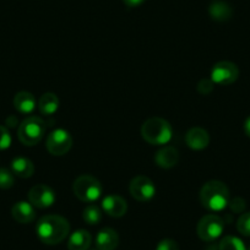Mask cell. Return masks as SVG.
<instances>
[{
	"mask_svg": "<svg viewBox=\"0 0 250 250\" xmlns=\"http://www.w3.org/2000/svg\"><path fill=\"white\" fill-rule=\"evenodd\" d=\"M156 250H179V245L173 239H162L156 247Z\"/></svg>",
	"mask_w": 250,
	"mask_h": 250,
	"instance_id": "28",
	"label": "cell"
},
{
	"mask_svg": "<svg viewBox=\"0 0 250 250\" xmlns=\"http://www.w3.org/2000/svg\"><path fill=\"white\" fill-rule=\"evenodd\" d=\"M59 108V98L55 93H43L38 100V109L43 115H53Z\"/></svg>",
	"mask_w": 250,
	"mask_h": 250,
	"instance_id": "20",
	"label": "cell"
},
{
	"mask_svg": "<svg viewBox=\"0 0 250 250\" xmlns=\"http://www.w3.org/2000/svg\"><path fill=\"white\" fill-rule=\"evenodd\" d=\"M185 143H187L188 147L191 148V150H204L210 144V135L204 128L194 126L185 135Z\"/></svg>",
	"mask_w": 250,
	"mask_h": 250,
	"instance_id": "12",
	"label": "cell"
},
{
	"mask_svg": "<svg viewBox=\"0 0 250 250\" xmlns=\"http://www.w3.org/2000/svg\"><path fill=\"white\" fill-rule=\"evenodd\" d=\"M11 216L19 223H31L36 218L35 206L30 201H18L11 208Z\"/></svg>",
	"mask_w": 250,
	"mask_h": 250,
	"instance_id": "14",
	"label": "cell"
},
{
	"mask_svg": "<svg viewBox=\"0 0 250 250\" xmlns=\"http://www.w3.org/2000/svg\"><path fill=\"white\" fill-rule=\"evenodd\" d=\"M47 124L40 117H27L22 120L18 129L19 140L25 146H35L43 139Z\"/></svg>",
	"mask_w": 250,
	"mask_h": 250,
	"instance_id": "4",
	"label": "cell"
},
{
	"mask_svg": "<svg viewBox=\"0 0 250 250\" xmlns=\"http://www.w3.org/2000/svg\"><path fill=\"white\" fill-rule=\"evenodd\" d=\"M228 208H230V211H233L234 213H242L245 210V200L244 199L239 198H233L232 200H229L228 203Z\"/></svg>",
	"mask_w": 250,
	"mask_h": 250,
	"instance_id": "27",
	"label": "cell"
},
{
	"mask_svg": "<svg viewBox=\"0 0 250 250\" xmlns=\"http://www.w3.org/2000/svg\"><path fill=\"white\" fill-rule=\"evenodd\" d=\"M102 210L108 216L114 218L123 217L128 211V204L124 198L115 194H110L103 198L102 200Z\"/></svg>",
	"mask_w": 250,
	"mask_h": 250,
	"instance_id": "11",
	"label": "cell"
},
{
	"mask_svg": "<svg viewBox=\"0 0 250 250\" xmlns=\"http://www.w3.org/2000/svg\"><path fill=\"white\" fill-rule=\"evenodd\" d=\"M208 14L212 20L217 21V22H226V21L230 20V18L233 16V9L230 8L229 4L225 3V1H216L210 5Z\"/></svg>",
	"mask_w": 250,
	"mask_h": 250,
	"instance_id": "19",
	"label": "cell"
},
{
	"mask_svg": "<svg viewBox=\"0 0 250 250\" xmlns=\"http://www.w3.org/2000/svg\"><path fill=\"white\" fill-rule=\"evenodd\" d=\"M36 233L42 243L55 245L66 239L70 233V223L60 215H45L38 220Z\"/></svg>",
	"mask_w": 250,
	"mask_h": 250,
	"instance_id": "1",
	"label": "cell"
},
{
	"mask_svg": "<svg viewBox=\"0 0 250 250\" xmlns=\"http://www.w3.org/2000/svg\"><path fill=\"white\" fill-rule=\"evenodd\" d=\"M129 191L135 200L140 203L150 201L156 194V187L152 180L146 175H138L133 178L129 184Z\"/></svg>",
	"mask_w": 250,
	"mask_h": 250,
	"instance_id": "9",
	"label": "cell"
},
{
	"mask_svg": "<svg viewBox=\"0 0 250 250\" xmlns=\"http://www.w3.org/2000/svg\"><path fill=\"white\" fill-rule=\"evenodd\" d=\"M119 244V235L112 228H103L96 235L97 250H115Z\"/></svg>",
	"mask_w": 250,
	"mask_h": 250,
	"instance_id": "15",
	"label": "cell"
},
{
	"mask_svg": "<svg viewBox=\"0 0 250 250\" xmlns=\"http://www.w3.org/2000/svg\"><path fill=\"white\" fill-rule=\"evenodd\" d=\"M83 218L87 225H98V223L101 222V220H102V210L93 203L88 204V205L83 208Z\"/></svg>",
	"mask_w": 250,
	"mask_h": 250,
	"instance_id": "21",
	"label": "cell"
},
{
	"mask_svg": "<svg viewBox=\"0 0 250 250\" xmlns=\"http://www.w3.org/2000/svg\"><path fill=\"white\" fill-rule=\"evenodd\" d=\"M248 250H250V248H249V249H248Z\"/></svg>",
	"mask_w": 250,
	"mask_h": 250,
	"instance_id": "32",
	"label": "cell"
},
{
	"mask_svg": "<svg viewBox=\"0 0 250 250\" xmlns=\"http://www.w3.org/2000/svg\"><path fill=\"white\" fill-rule=\"evenodd\" d=\"M141 136L150 145H167L173 136L169 123L161 117H151L141 126Z\"/></svg>",
	"mask_w": 250,
	"mask_h": 250,
	"instance_id": "3",
	"label": "cell"
},
{
	"mask_svg": "<svg viewBox=\"0 0 250 250\" xmlns=\"http://www.w3.org/2000/svg\"><path fill=\"white\" fill-rule=\"evenodd\" d=\"M237 229L240 234L250 237V212H245L238 218Z\"/></svg>",
	"mask_w": 250,
	"mask_h": 250,
	"instance_id": "24",
	"label": "cell"
},
{
	"mask_svg": "<svg viewBox=\"0 0 250 250\" xmlns=\"http://www.w3.org/2000/svg\"><path fill=\"white\" fill-rule=\"evenodd\" d=\"M11 145V135L10 131L6 126L0 125V151L6 150Z\"/></svg>",
	"mask_w": 250,
	"mask_h": 250,
	"instance_id": "26",
	"label": "cell"
},
{
	"mask_svg": "<svg viewBox=\"0 0 250 250\" xmlns=\"http://www.w3.org/2000/svg\"><path fill=\"white\" fill-rule=\"evenodd\" d=\"M15 183V174L8 168H0V189H10Z\"/></svg>",
	"mask_w": 250,
	"mask_h": 250,
	"instance_id": "23",
	"label": "cell"
},
{
	"mask_svg": "<svg viewBox=\"0 0 250 250\" xmlns=\"http://www.w3.org/2000/svg\"><path fill=\"white\" fill-rule=\"evenodd\" d=\"M225 229V222L217 215H206L199 221L196 233L204 242H212L221 237Z\"/></svg>",
	"mask_w": 250,
	"mask_h": 250,
	"instance_id": "6",
	"label": "cell"
},
{
	"mask_svg": "<svg viewBox=\"0 0 250 250\" xmlns=\"http://www.w3.org/2000/svg\"><path fill=\"white\" fill-rule=\"evenodd\" d=\"M73 191L79 200L92 204L102 195V184L96 177L90 174L79 175L73 184Z\"/></svg>",
	"mask_w": 250,
	"mask_h": 250,
	"instance_id": "5",
	"label": "cell"
},
{
	"mask_svg": "<svg viewBox=\"0 0 250 250\" xmlns=\"http://www.w3.org/2000/svg\"><path fill=\"white\" fill-rule=\"evenodd\" d=\"M11 172L23 179L31 178L35 173V165L26 157H15L11 161Z\"/></svg>",
	"mask_w": 250,
	"mask_h": 250,
	"instance_id": "18",
	"label": "cell"
},
{
	"mask_svg": "<svg viewBox=\"0 0 250 250\" xmlns=\"http://www.w3.org/2000/svg\"><path fill=\"white\" fill-rule=\"evenodd\" d=\"M36 105L35 96L27 91H20L14 97V107L21 114H30L35 110Z\"/></svg>",
	"mask_w": 250,
	"mask_h": 250,
	"instance_id": "16",
	"label": "cell"
},
{
	"mask_svg": "<svg viewBox=\"0 0 250 250\" xmlns=\"http://www.w3.org/2000/svg\"><path fill=\"white\" fill-rule=\"evenodd\" d=\"M55 193L45 184H37L28 191V201L37 208H50L55 203Z\"/></svg>",
	"mask_w": 250,
	"mask_h": 250,
	"instance_id": "10",
	"label": "cell"
},
{
	"mask_svg": "<svg viewBox=\"0 0 250 250\" xmlns=\"http://www.w3.org/2000/svg\"><path fill=\"white\" fill-rule=\"evenodd\" d=\"M199 198L204 208L213 212H218L228 206L230 200L229 189L220 180H210L203 185Z\"/></svg>",
	"mask_w": 250,
	"mask_h": 250,
	"instance_id": "2",
	"label": "cell"
},
{
	"mask_svg": "<svg viewBox=\"0 0 250 250\" xmlns=\"http://www.w3.org/2000/svg\"><path fill=\"white\" fill-rule=\"evenodd\" d=\"M211 80L213 81L217 85L222 86H228L232 85L233 83L238 80L239 78V69L235 65L234 62H227V60H223V62H216L215 65L211 69Z\"/></svg>",
	"mask_w": 250,
	"mask_h": 250,
	"instance_id": "8",
	"label": "cell"
},
{
	"mask_svg": "<svg viewBox=\"0 0 250 250\" xmlns=\"http://www.w3.org/2000/svg\"><path fill=\"white\" fill-rule=\"evenodd\" d=\"M123 3L128 8H136V6H140L141 4L145 3V0H123Z\"/></svg>",
	"mask_w": 250,
	"mask_h": 250,
	"instance_id": "29",
	"label": "cell"
},
{
	"mask_svg": "<svg viewBox=\"0 0 250 250\" xmlns=\"http://www.w3.org/2000/svg\"><path fill=\"white\" fill-rule=\"evenodd\" d=\"M178 161H179V152L174 146H163L155 155V163L163 169L173 168L178 165Z\"/></svg>",
	"mask_w": 250,
	"mask_h": 250,
	"instance_id": "13",
	"label": "cell"
},
{
	"mask_svg": "<svg viewBox=\"0 0 250 250\" xmlns=\"http://www.w3.org/2000/svg\"><path fill=\"white\" fill-rule=\"evenodd\" d=\"M213 87H215V83H213L211 79H208V78H204L201 79L200 81H199L198 86H196V88H198V92L200 93V95H210L211 92L213 91Z\"/></svg>",
	"mask_w": 250,
	"mask_h": 250,
	"instance_id": "25",
	"label": "cell"
},
{
	"mask_svg": "<svg viewBox=\"0 0 250 250\" xmlns=\"http://www.w3.org/2000/svg\"><path fill=\"white\" fill-rule=\"evenodd\" d=\"M220 250H247L244 243L237 237L233 235H227V237L222 238L218 245Z\"/></svg>",
	"mask_w": 250,
	"mask_h": 250,
	"instance_id": "22",
	"label": "cell"
},
{
	"mask_svg": "<svg viewBox=\"0 0 250 250\" xmlns=\"http://www.w3.org/2000/svg\"><path fill=\"white\" fill-rule=\"evenodd\" d=\"M16 124H18V119H16L14 115H10V117L6 119V125H8L9 128H14ZM8 126H6V128H8Z\"/></svg>",
	"mask_w": 250,
	"mask_h": 250,
	"instance_id": "30",
	"label": "cell"
},
{
	"mask_svg": "<svg viewBox=\"0 0 250 250\" xmlns=\"http://www.w3.org/2000/svg\"><path fill=\"white\" fill-rule=\"evenodd\" d=\"M47 151L53 156H64L73 147V136L65 129H55L47 136Z\"/></svg>",
	"mask_w": 250,
	"mask_h": 250,
	"instance_id": "7",
	"label": "cell"
},
{
	"mask_svg": "<svg viewBox=\"0 0 250 250\" xmlns=\"http://www.w3.org/2000/svg\"><path fill=\"white\" fill-rule=\"evenodd\" d=\"M244 133L248 138H250V115L245 119L244 122Z\"/></svg>",
	"mask_w": 250,
	"mask_h": 250,
	"instance_id": "31",
	"label": "cell"
},
{
	"mask_svg": "<svg viewBox=\"0 0 250 250\" xmlns=\"http://www.w3.org/2000/svg\"><path fill=\"white\" fill-rule=\"evenodd\" d=\"M92 243V237L86 229H78L69 237V250H88Z\"/></svg>",
	"mask_w": 250,
	"mask_h": 250,
	"instance_id": "17",
	"label": "cell"
}]
</instances>
